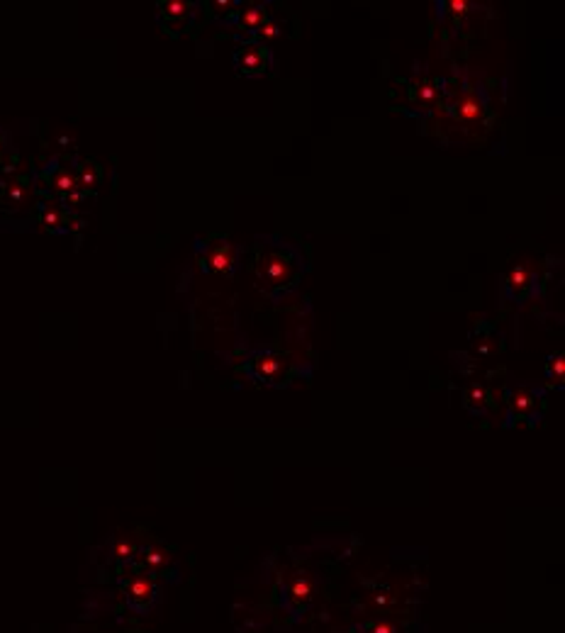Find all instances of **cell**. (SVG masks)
I'll return each instance as SVG.
<instances>
[{
  "instance_id": "14",
  "label": "cell",
  "mask_w": 565,
  "mask_h": 633,
  "mask_svg": "<svg viewBox=\"0 0 565 633\" xmlns=\"http://www.w3.org/2000/svg\"><path fill=\"white\" fill-rule=\"evenodd\" d=\"M98 181H100V168H98V166L91 163V161L83 163L79 178H76V186H79L81 191H91V188L98 186Z\"/></svg>"
},
{
  "instance_id": "5",
  "label": "cell",
  "mask_w": 565,
  "mask_h": 633,
  "mask_svg": "<svg viewBox=\"0 0 565 633\" xmlns=\"http://www.w3.org/2000/svg\"><path fill=\"white\" fill-rule=\"evenodd\" d=\"M156 8L159 20H161V25L171 34L183 32L195 17V13H198V3H193V0H161Z\"/></svg>"
},
{
  "instance_id": "20",
  "label": "cell",
  "mask_w": 565,
  "mask_h": 633,
  "mask_svg": "<svg viewBox=\"0 0 565 633\" xmlns=\"http://www.w3.org/2000/svg\"><path fill=\"white\" fill-rule=\"evenodd\" d=\"M136 555V543L129 541V538H120V541L115 543V558L122 560V563H127V560H132Z\"/></svg>"
},
{
  "instance_id": "8",
  "label": "cell",
  "mask_w": 565,
  "mask_h": 633,
  "mask_svg": "<svg viewBox=\"0 0 565 633\" xmlns=\"http://www.w3.org/2000/svg\"><path fill=\"white\" fill-rule=\"evenodd\" d=\"M534 283V270L526 268V265H514L509 270L507 278H504V288H507V295L511 298H519L524 295V290Z\"/></svg>"
},
{
  "instance_id": "16",
  "label": "cell",
  "mask_w": 565,
  "mask_h": 633,
  "mask_svg": "<svg viewBox=\"0 0 565 633\" xmlns=\"http://www.w3.org/2000/svg\"><path fill=\"white\" fill-rule=\"evenodd\" d=\"M466 400H468V407H471L473 412H483L485 405H487V390H485V385H471V388H468Z\"/></svg>"
},
{
  "instance_id": "12",
  "label": "cell",
  "mask_w": 565,
  "mask_h": 633,
  "mask_svg": "<svg viewBox=\"0 0 565 633\" xmlns=\"http://www.w3.org/2000/svg\"><path fill=\"white\" fill-rule=\"evenodd\" d=\"M511 417H521V414H529L534 410V405H536V393H534V390H529V388H521V390H516L514 395H511Z\"/></svg>"
},
{
  "instance_id": "6",
  "label": "cell",
  "mask_w": 565,
  "mask_h": 633,
  "mask_svg": "<svg viewBox=\"0 0 565 633\" xmlns=\"http://www.w3.org/2000/svg\"><path fill=\"white\" fill-rule=\"evenodd\" d=\"M271 20V10L266 3H256V5H246L236 13L234 20L229 22L231 27L239 32V37L244 39H254V34L264 27V22Z\"/></svg>"
},
{
  "instance_id": "22",
  "label": "cell",
  "mask_w": 565,
  "mask_h": 633,
  "mask_svg": "<svg viewBox=\"0 0 565 633\" xmlns=\"http://www.w3.org/2000/svg\"><path fill=\"white\" fill-rule=\"evenodd\" d=\"M444 8L449 10V13L454 15V17H463V15H468V13H471V8H473V5L468 3V0H446V3H444Z\"/></svg>"
},
{
  "instance_id": "24",
  "label": "cell",
  "mask_w": 565,
  "mask_h": 633,
  "mask_svg": "<svg viewBox=\"0 0 565 633\" xmlns=\"http://www.w3.org/2000/svg\"><path fill=\"white\" fill-rule=\"evenodd\" d=\"M0 146H3V141H0Z\"/></svg>"
},
{
  "instance_id": "7",
  "label": "cell",
  "mask_w": 565,
  "mask_h": 633,
  "mask_svg": "<svg viewBox=\"0 0 565 633\" xmlns=\"http://www.w3.org/2000/svg\"><path fill=\"white\" fill-rule=\"evenodd\" d=\"M485 112H487L485 100L480 98L478 93H473V91H466L461 98L456 100V105H454L456 120H461V124H468V127H473V124L483 122Z\"/></svg>"
},
{
  "instance_id": "19",
  "label": "cell",
  "mask_w": 565,
  "mask_h": 633,
  "mask_svg": "<svg viewBox=\"0 0 565 633\" xmlns=\"http://www.w3.org/2000/svg\"><path fill=\"white\" fill-rule=\"evenodd\" d=\"M278 37H281V25H278L276 20L264 22V27H261L259 32L254 34V39L256 41H264V44H269L271 39H278Z\"/></svg>"
},
{
  "instance_id": "10",
  "label": "cell",
  "mask_w": 565,
  "mask_h": 633,
  "mask_svg": "<svg viewBox=\"0 0 565 633\" xmlns=\"http://www.w3.org/2000/svg\"><path fill=\"white\" fill-rule=\"evenodd\" d=\"M314 592V584L310 575H297L288 587V599L293 602L295 607H302L310 602V597Z\"/></svg>"
},
{
  "instance_id": "2",
  "label": "cell",
  "mask_w": 565,
  "mask_h": 633,
  "mask_svg": "<svg viewBox=\"0 0 565 633\" xmlns=\"http://www.w3.org/2000/svg\"><path fill=\"white\" fill-rule=\"evenodd\" d=\"M195 251H198L200 270L207 275L229 278L239 265V246L231 244L222 234H212L205 241H198Z\"/></svg>"
},
{
  "instance_id": "3",
  "label": "cell",
  "mask_w": 565,
  "mask_h": 633,
  "mask_svg": "<svg viewBox=\"0 0 565 633\" xmlns=\"http://www.w3.org/2000/svg\"><path fill=\"white\" fill-rule=\"evenodd\" d=\"M234 69L244 79H261L273 69L271 46L256 39H244L234 51Z\"/></svg>"
},
{
  "instance_id": "18",
  "label": "cell",
  "mask_w": 565,
  "mask_h": 633,
  "mask_svg": "<svg viewBox=\"0 0 565 633\" xmlns=\"http://www.w3.org/2000/svg\"><path fill=\"white\" fill-rule=\"evenodd\" d=\"M51 186H54V191L59 193H71L74 188H79L76 186V176L71 173V171H59L54 178H51Z\"/></svg>"
},
{
  "instance_id": "15",
  "label": "cell",
  "mask_w": 565,
  "mask_h": 633,
  "mask_svg": "<svg viewBox=\"0 0 565 633\" xmlns=\"http://www.w3.org/2000/svg\"><path fill=\"white\" fill-rule=\"evenodd\" d=\"M169 551H166V548H161V546H151V548H146L144 553H141V563H144L146 567H151V570H159V567L161 565H166L169 563Z\"/></svg>"
},
{
  "instance_id": "9",
  "label": "cell",
  "mask_w": 565,
  "mask_h": 633,
  "mask_svg": "<svg viewBox=\"0 0 565 633\" xmlns=\"http://www.w3.org/2000/svg\"><path fill=\"white\" fill-rule=\"evenodd\" d=\"M127 594H129V599H132L134 604H146V602L156 594V587H154V582L149 577L134 575L127 584Z\"/></svg>"
},
{
  "instance_id": "21",
  "label": "cell",
  "mask_w": 565,
  "mask_h": 633,
  "mask_svg": "<svg viewBox=\"0 0 565 633\" xmlns=\"http://www.w3.org/2000/svg\"><path fill=\"white\" fill-rule=\"evenodd\" d=\"M39 222L44 224V227H59V224H64V215H61V210H56V207H51V205H46V207H41V215H39Z\"/></svg>"
},
{
  "instance_id": "11",
  "label": "cell",
  "mask_w": 565,
  "mask_h": 633,
  "mask_svg": "<svg viewBox=\"0 0 565 633\" xmlns=\"http://www.w3.org/2000/svg\"><path fill=\"white\" fill-rule=\"evenodd\" d=\"M239 10H241L239 0H210V3H207V13H210V17H215V20H219V22H227V25L234 20Z\"/></svg>"
},
{
  "instance_id": "17",
  "label": "cell",
  "mask_w": 565,
  "mask_h": 633,
  "mask_svg": "<svg viewBox=\"0 0 565 633\" xmlns=\"http://www.w3.org/2000/svg\"><path fill=\"white\" fill-rule=\"evenodd\" d=\"M414 100H421V103L424 105H431L434 103V98H436V83H431V81H419L417 86H414Z\"/></svg>"
},
{
  "instance_id": "23",
  "label": "cell",
  "mask_w": 565,
  "mask_h": 633,
  "mask_svg": "<svg viewBox=\"0 0 565 633\" xmlns=\"http://www.w3.org/2000/svg\"><path fill=\"white\" fill-rule=\"evenodd\" d=\"M371 633H397V624H395V621L383 619V621H378V624L373 626Z\"/></svg>"
},
{
  "instance_id": "4",
  "label": "cell",
  "mask_w": 565,
  "mask_h": 633,
  "mask_svg": "<svg viewBox=\"0 0 565 633\" xmlns=\"http://www.w3.org/2000/svg\"><path fill=\"white\" fill-rule=\"evenodd\" d=\"M285 368H288V358L281 356L276 351H256L246 363V373L259 383H269V385H278L285 378Z\"/></svg>"
},
{
  "instance_id": "1",
  "label": "cell",
  "mask_w": 565,
  "mask_h": 633,
  "mask_svg": "<svg viewBox=\"0 0 565 633\" xmlns=\"http://www.w3.org/2000/svg\"><path fill=\"white\" fill-rule=\"evenodd\" d=\"M305 270L307 261L295 244L273 234L256 236L254 273L259 280V290L273 303L281 300L285 293H290L302 280Z\"/></svg>"
},
{
  "instance_id": "13",
  "label": "cell",
  "mask_w": 565,
  "mask_h": 633,
  "mask_svg": "<svg viewBox=\"0 0 565 633\" xmlns=\"http://www.w3.org/2000/svg\"><path fill=\"white\" fill-rule=\"evenodd\" d=\"M546 378H549L551 385H558V388L565 383V356L563 353H553V356L549 358V363H546Z\"/></svg>"
}]
</instances>
